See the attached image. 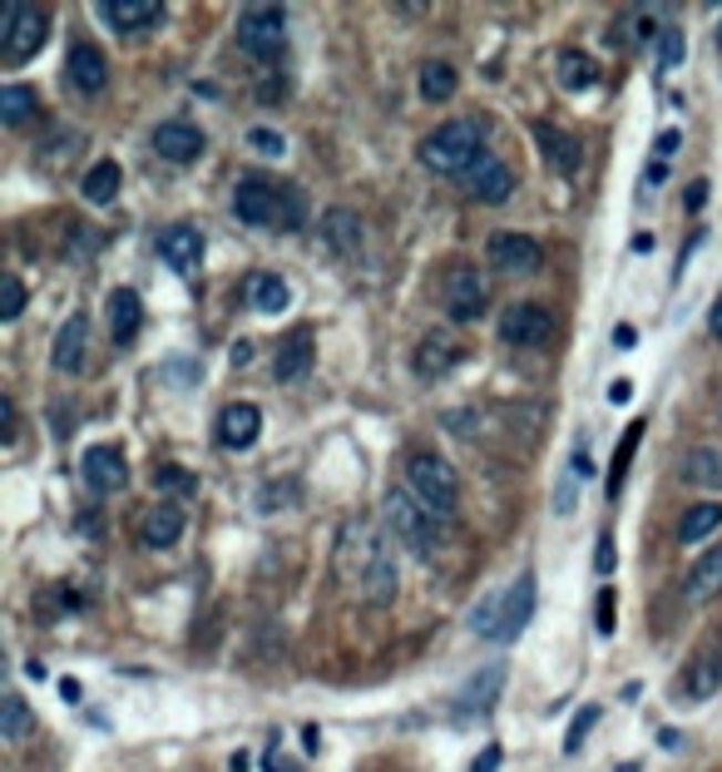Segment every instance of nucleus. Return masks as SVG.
Segmentation results:
<instances>
[{"label":"nucleus","mask_w":722,"mask_h":772,"mask_svg":"<svg viewBox=\"0 0 722 772\" xmlns=\"http://www.w3.org/2000/svg\"><path fill=\"white\" fill-rule=\"evenodd\" d=\"M65 70H70V84L80 94H100L104 84H110V65H104V55L94 45H74L65 55Z\"/></svg>","instance_id":"obj_21"},{"label":"nucleus","mask_w":722,"mask_h":772,"mask_svg":"<svg viewBox=\"0 0 722 772\" xmlns=\"http://www.w3.org/2000/svg\"><path fill=\"white\" fill-rule=\"evenodd\" d=\"M262 772H302V763L288 758L282 748H268V753H262Z\"/></svg>","instance_id":"obj_43"},{"label":"nucleus","mask_w":722,"mask_h":772,"mask_svg":"<svg viewBox=\"0 0 722 772\" xmlns=\"http://www.w3.org/2000/svg\"><path fill=\"white\" fill-rule=\"evenodd\" d=\"M718 683H722V659L713 653V659H693L688 663V679H683V689L693 693V698H708V693H718Z\"/></svg>","instance_id":"obj_36"},{"label":"nucleus","mask_w":722,"mask_h":772,"mask_svg":"<svg viewBox=\"0 0 722 772\" xmlns=\"http://www.w3.org/2000/svg\"><path fill=\"white\" fill-rule=\"evenodd\" d=\"M495 768H501V748L491 743V748H485V753L471 763V772H495Z\"/></svg>","instance_id":"obj_48"},{"label":"nucleus","mask_w":722,"mask_h":772,"mask_svg":"<svg viewBox=\"0 0 722 772\" xmlns=\"http://www.w3.org/2000/svg\"><path fill=\"white\" fill-rule=\"evenodd\" d=\"M84 347H90V322H84V312L65 317V327L55 332V372L74 377L84 367Z\"/></svg>","instance_id":"obj_22"},{"label":"nucleus","mask_w":722,"mask_h":772,"mask_svg":"<svg viewBox=\"0 0 722 772\" xmlns=\"http://www.w3.org/2000/svg\"><path fill=\"white\" fill-rule=\"evenodd\" d=\"M20 312H25V282L16 272H6L0 278V322H16Z\"/></svg>","instance_id":"obj_38"},{"label":"nucleus","mask_w":722,"mask_h":772,"mask_svg":"<svg viewBox=\"0 0 722 772\" xmlns=\"http://www.w3.org/2000/svg\"><path fill=\"white\" fill-rule=\"evenodd\" d=\"M406 491L421 501V511L431 515V521H451L455 505H461V485H455V471L445 465L441 456H431V451H421V456L406 461Z\"/></svg>","instance_id":"obj_5"},{"label":"nucleus","mask_w":722,"mask_h":772,"mask_svg":"<svg viewBox=\"0 0 722 772\" xmlns=\"http://www.w3.org/2000/svg\"><path fill=\"white\" fill-rule=\"evenodd\" d=\"M529 619H535V575H519V579H509L505 589H491V595L471 609V629L491 644L519 639Z\"/></svg>","instance_id":"obj_3"},{"label":"nucleus","mask_w":722,"mask_h":772,"mask_svg":"<svg viewBox=\"0 0 722 772\" xmlns=\"http://www.w3.org/2000/svg\"><path fill=\"white\" fill-rule=\"evenodd\" d=\"M312 337L307 332H297V337H288V342L278 347V362H272V377H278V382H302L307 377V367H312Z\"/></svg>","instance_id":"obj_27"},{"label":"nucleus","mask_w":722,"mask_h":772,"mask_svg":"<svg viewBox=\"0 0 722 772\" xmlns=\"http://www.w3.org/2000/svg\"><path fill=\"white\" fill-rule=\"evenodd\" d=\"M158 258H164L174 272H194L198 258H204V233L188 228V224L164 228V233H158Z\"/></svg>","instance_id":"obj_17"},{"label":"nucleus","mask_w":722,"mask_h":772,"mask_svg":"<svg viewBox=\"0 0 722 772\" xmlns=\"http://www.w3.org/2000/svg\"><path fill=\"white\" fill-rule=\"evenodd\" d=\"M288 45V10L282 6H248L238 16V50L252 60H278Z\"/></svg>","instance_id":"obj_7"},{"label":"nucleus","mask_w":722,"mask_h":772,"mask_svg":"<svg viewBox=\"0 0 722 772\" xmlns=\"http://www.w3.org/2000/svg\"><path fill=\"white\" fill-rule=\"evenodd\" d=\"M535 140H539V150H545V164L555 168V174H579V164H584V150H579V140L575 134H565V130H555V124H545L539 120L535 124Z\"/></svg>","instance_id":"obj_19"},{"label":"nucleus","mask_w":722,"mask_h":772,"mask_svg":"<svg viewBox=\"0 0 722 772\" xmlns=\"http://www.w3.org/2000/svg\"><path fill=\"white\" fill-rule=\"evenodd\" d=\"M322 238L332 253H342V258H357L361 253V218L352 208H327L322 214Z\"/></svg>","instance_id":"obj_24"},{"label":"nucleus","mask_w":722,"mask_h":772,"mask_svg":"<svg viewBox=\"0 0 722 772\" xmlns=\"http://www.w3.org/2000/svg\"><path fill=\"white\" fill-rule=\"evenodd\" d=\"M658 55H663V70H673L678 60H683V30L668 25V30H663V45H658Z\"/></svg>","instance_id":"obj_42"},{"label":"nucleus","mask_w":722,"mask_h":772,"mask_svg":"<svg viewBox=\"0 0 722 772\" xmlns=\"http://www.w3.org/2000/svg\"><path fill=\"white\" fill-rule=\"evenodd\" d=\"M233 214L248 228H282L297 233L307 224V194L297 184H268V178H243L233 188Z\"/></svg>","instance_id":"obj_2"},{"label":"nucleus","mask_w":722,"mask_h":772,"mask_svg":"<svg viewBox=\"0 0 722 772\" xmlns=\"http://www.w3.org/2000/svg\"><path fill=\"white\" fill-rule=\"evenodd\" d=\"M100 20L114 30H124V35H134V30H148L164 20V6L158 0H100Z\"/></svg>","instance_id":"obj_16"},{"label":"nucleus","mask_w":722,"mask_h":772,"mask_svg":"<svg viewBox=\"0 0 722 772\" xmlns=\"http://www.w3.org/2000/svg\"><path fill=\"white\" fill-rule=\"evenodd\" d=\"M154 150H158V158H168V164H194V158L204 154V134L184 120H168L154 130Z\"/></svg>","instance_id":"obj_18"},{"label":"nucleus","mask_w":722,"mask_h":772,"mask_svg":"<svg viewBox=\"0 0 722 772\" xmlns=\"http://www.w3.org/2000/svg\"><path fill=\"white\" fill-rule=\"evenodd\" d=\"M120 184H124V174H120V164H114V158H100V164L90 168V174H84V198H90V204H114V194H120Z\"/></svg>","instance_id":"obj_30"},{"label":"nucleus","mask_w":722,"mask_h":772,"mask_svg":"<svg viewBox=\"0 0 722 772\" xmlns=\"http://www.w3.org/2000/svg\"><path fill=\"white\" fill-rule=\"evenodd\" d=\"M337 569L357 585V595L367 605H391L396 599V545L391 535L371 531V525H347L342 531V545H337Z\"/></svg>","instance_id":"obj_1"},{"label":"nucleus","mask_w":722,"mask_h":772,"mask_svg":"<svg viewBox=\"0 0 722 772\" xmlns=\"http://www.w3.org/2000/svg\"><path fill=\"white\" fill-rule=\"evenodd\" d=\"M501 689H505V663H485V669H475L471 679L461 683L455 708H461V713H491V708L501 703Z\"/></svg>","instance_id":"obj_14"},{"label":"nucleus","mask_w":722,"mask_h":772,"mask_svg":"<svg viewBox=\"0 0 722 772\" xmlns=\"http://www.w3.org/2000/svg\"><path fill=\"white\" fill-rule=\"evenodd\" d=\"M258 436H262V411L252 406V401H233V406L218 416V441L228 451L258 446Z\"/></svg>","instance_id":"obj_15"},{"label":"nucleus","mask_w":722,"mask_h":772,"mask_svg":"<svg viewBox=\"0 0 722 772\" xmlns=\"http://www.w3.org/2000/svg\"><path fill=\"white\" fill-rule=\"evenodd\" d=\"M154 481L164 485V491H198V481H194L188 471H178V465H158Z\"/></svg>","instance_id":"obj_41"},{"label":"nucleus","mask_w":722,"mask_h":772,"mask_svg":"<svg viewBox=\"0 0 722 772\" xmlns=\"http://www.w3.org/2000/svg\"><path fill=\"white\" fill-rule=\"evenodd\" d=\"M481 154H485V130L475 120H451L421 140V164H426L431 174H445V178L451 174L465 178Z\"/></svg>","instance_id":"obj_4"},{"label":"nucleus","mask_w":722,"mask_h":772,"mask_svg":"<svg viewBox=\"0 0 722 772\" xmlns=\"http://www.w3.org/2000/svg\"><path fill=\"white\" fill-rule=\"evenodd\" d=\"M252 362V342H238L233 347V367H248Z\"/></svg>","instance_id":"obj_53"},{"label":"nucleus","mask_w":722,"mask_h":772,"mask_svg":"<svg viewBox=\"0 0 722 772\" xmlns=\"http://www.w3.org/2000/svg\"><path fill=\"white\" fill-rule=\"evenodd\" d=\"M633 342H639V332H633L629 322H619V327H613V347H619V352H633Z\"/></svg>","instance_id":"obj_47"},{"label":"nucleus","mask_w":722,"mask_h":772,"mask_svg":"<svg viewBox=\"0 0 722 772\" xmlns=\"http://www.w3.org/2000/svg\"><path fill=\"white\" fill-rule=\"evenodd\" d=\"M619 772H639V768H619Z\"/></svg>","instance_id":"obj_56"},{"label":"nucleus","mask_w":722,"mask_h":772,"mask_svg":"<svg viewBox=\"0 0 722 772\" xmlns=\"http://www.w3.org/2000/svg\"><path fill=\"white\" fill-rule=\"evenodd\" d=\"M683 481L698 491H722V446H693L683 456Z\"/></svg>","instance_id":"obj_26"},{"label":"nucleus","mask_w":722,"mask_h":772,"mask_svg":"<svg viewBox=\"0 0 722 772\" xmlns=\"http://www.w3.org/2000/svg\"><path fill=\"white\" fill-rule=\"evenodd\" d=\"M599 634H613V589L599 595Z\"/></svg>","instance_id":"obj_46"},{"label":"nucleus","mask_w":722,"mask_h":772,"mask_svg":"<svg viewBox=\"0 0 722 772\" xmlns=\"http://www.w3.org/2000/svg\"><path fill=\"white\" fill-rule=\"evenodd\" d=\"M555 75H559V84H565L569 94H584V90H594L599 70H594V60L584 55V50H565V55H559V65H555Z\"/></svg>","instance_id":"obj_32"},{"label":"nucleus","mask_w":722,"mask_h":772,"mask_svg":"<svg viewBox=\"0 0 722 772\" xmlns=\"http://www.w3.org/2000/svg\"><path fill=\"white\" fill-rule=\"evenodd\" d=\"M629 397H633V382H629V377H619V382L609 387V401H613V406H623Z\"/></svg>","instance_id":"obj_50"},{"label":"nucleus","mask_w":722,"mask_h":772,"mask_svg":"<svg viewBox=\"0 0 722 772\" xmlns=\"http://www.w3.org/2000/svg\"><path fill=\"white\" fill-rule=\"evenodd\" d=\"M722 525V505L718 501H708V505H693V511L678 521V545H698V541H708Z\"/></svg>","instance_id":"obj_31"},{"label":"nucleus","mask_w":722,"mask_h":772,"mask_svg":"<svg viewBox=\"0 0 722 772\" xmlns=\"http://www.w3.org/2000/svg\"><path fill=\"white\" fill-rule=\"evenodd\" d=\"M703 198H708V184H703V178H698V184H688V194H683V204H688V208H693V214H698V208H703Z\"/></svg>","instance_id":"obj_49"},{"label":"nucleus","mask_w":722,"mask_h":772,"mask_svg":"<svg viewBox=\"0 0 722 772\" xmlns=\"http://www.w3.org/2000/svg\"><path fill=\"white\" fill-rule=\"evenodd\" d=\"M0 441L16 446V401L10 397H0Z\"/></svg>","instance_id":"obj_44"},{"label":"nucleus","mask_w":722,"mask_h":772,"mask_svg":"<svg viewBox=\"0 0 722 772\" xmlns=\"http://www.w3.org/2000/svg\"><path fill=\"white\" fill-rule=\"evenodd\" d=\"M594 723H599V708L584 703L579 713H575V723H569V733H565V753H569V758H575L579 748H584V738H589V728H594Z\"/></svg>","instance_id":"obj_39"},{"label":"nucleus","mask_w":722,"mask_h":772,"mask_svg":"<svg viewBox=\"0 0 722 772\" xmlns=\"http://www.w3.org/2000/svg\"><path fill=\"white\" fill-rule=\"evenodd\" d=\"M718 589H722V545H718V549H708V555L698 559L693 569H688V599H693V605L713 599Z\"/></svg>","instance_id":"obj_29"},{"label":"nucleus","mask_w":722,"mask_h":772,"mask_svg":"<svg viewBox=\"0 0 722 772\" xmlns=\"http://www.w3.org/2000/svg\"><path fill=\"white\" fill-rule=\"evenodd\" d=\"M445 312H451V322H475V317L485 312V278H481V268L455 263V268L445 272Z\"/></svg>","instance_id":"obj_9"},{"label":"nucleus","mask_w":722,"mask_h":772,"mask_svg":"<svg viewBox=\"0 0 722 772\" xmlns=\"http://www.w3.org/2000/svg\"><path fill=\"white\" fill-rule=\"evenodd\" d=\"M248 302H252V312H288V302H292V288L278 278V272H258V278L248 282Z\"/></svg>","instance_id":"obj_28"},{"label":"nucleus","mask_w":722,"mask_h":772,"mask_svg":"<svg viewBox=\"0 0 722 772\" xmlns=\"http://www.w3.org/2000/svg\"><path fill=\"white\" fill-rule=\"evenodd\" d=\"M60 693H65L70 703H74V698H80V683H74V679H60Z\"/></svg>","instance_id":"obj_55"},{"label":"nucleus","mask_w":722,"mask_h":772,"mask_svg":"<svg viewBox=\"0 0 722 772\" xmlns=\"http://www.w3.org/2000/svg\"><path fill=\"white\" fill-rule=\"evenodd\" d=\"M549 332H555V317H549V308H539V302H515L501 317V337L509 347H545Z\"/></svg>","instance_id":"obj_10"},{"label":"nucleus","mask_w":722,"mask_h":772,"mask_svg":"<svg viewBox=\"0 0 722 772\" xmlns=\"http://www.w3.org/2000/svg\"><path fill=\"white\" fill-rule=\"evenodd\" d=\"M609 569H613V541L604 535L599 541V575H609Z\"/></svg>","instance_id":"obj_51"},{"label":"nucleus","mask_w":722,"mask_h":772,"mask_svg":"<svg viewBox=\"0 0 722 772\" xmlns=\"http://www.w3.org/2000/svg\"><path fill=\"white\" fill-rule=\"evenodd\" d=\"M708 332L722 342V292H718V302H713V312H708Z\"/></svg>","instance_id":"obj_52"},{"label":"nucleus","mask_w":722,"mask_h":772,"mask_svg":"<svg viewBox=\"0 0 722 772\" xmlns=\"http://www.w3.org/2000/svg\"><path fill=\"white\" fill-rule=\"evenodd\" d=\"M678 144H683V134H678V130H663V134H658V144H653L658 164H663V158H673V154H678Z\"/></svg>","instance_id":"obj_45"},{"label":"nucleus","mask_w":722,"mask_h":772,"mask_svg":"<svg viewBox=\"0 0 722 772\" xmlns=\"http://www.w3.org/2000/svg\"><path fill=\"white\" fill-rule=\"evenodd\" d=\"M639 441H643V421H633V426L623 431L619 451H613V475H609V495H613V501H619V491H623V471H629V461H633V451H639Z\"/></svg>","instance_id":"obj_37"},{"label":"nucleus","mask_w":722,"mask_h":772,"mask_svg":"<svg viewBox=\"0 0 722 772\" xmlns=\"http://www.w3.org/2000/svg\"><path fill=\"white\" fill-rule=\"evenodd\" d=\"M491 268L501 272H539L545 268V248L529 233H501L491 238Z\"/></svg>","instance_id":"obj_12"},{"label":"nucleus","mask_w":722,"mask_h":772,"mask_svg":"<svg viewBox=\"0 0 722 772\" xmlns=\"http://www.w3.org/2000/svg\"><path fill=\"white\" fill-rule=\"evenodd\" d=\"M643 184H649V188L663 184V164H649V178H643Z\"/></svg>","instance_id":"obj_54"},{"label":"nucleus","mask_w":722,"mask_h":772,"mask_svg":"<svg viewBox=\"0 0 722 772\" xmlns=\"http://www.w3.org/2000/svg\"><path fill=\"white\" fill-rule=\"evenodd\" d=\"M248 150H258L268 158H282V154H288V144H282L278 130H248Z\"/></svg>","instance_id":"obj_40"},{"label":"nucleus","mask_w":722,"mask_h":772,"mask_svg":"<svg viewBox=\"0 0 722 772\" xmlns=\"http://www.w3.org/2000/svg\"><path fill=\"white\" fill-rule=\"evenodd\" d=\"M465 188H471V198H481V204H505L509 188H515V174L485 150L481 158L471 164V174H465Z\"/></svg>","instance_id":"obj_13"},{"label":"nucleus","mask_w":722,"mask_h":772,"mask_svg":"<svg viewBox=\"0 0 722 772\" xmlns=\"http://www.w3.org/2000/svg\"><path fill=\"white\" fill-rule=\"evenodd\" d=\"M140 327H144V302H140V292L134 288H114L110 292V332H114V342H134L140 337Z\"/></svg>","instance_id":"obj_23"},{"label":"nucleus","mask_w":722,"mask_h":772,"mask_svg":"<svg viewBox=\"0 0 722 772\" xmlns=\"http://www.w3.org/2000/svg\"><path fill=\"white\" fill-rule=\"evenodd\" d=\"M178 535H184V511H178V505H168V501L148 505L144 521H140V541L148 549H168V545H178Z\"/></svg>","instance_id":"obj_20"},{"label":"nucleus","mask_w":722,"mask_h":772,"mask_svg":"<svg viewBox=\"0 0 722 772\" xmlns=\"http://www.w3.org/2000/svg\"><path fill=\"white\" fill-rule=\"evenodd\" d=\"M35 110H40V100L30 84H0V124L16 130V124H25Z\"/></svg>","instance_id":"obj_33"},{"label":"nucleus","mask_w":722,"mask_h":772,"mask_svg":"<svg viewBox=\"0 0 722 772\" xmlns=\"http://www.w3.org/2000/svg\"><path fill=\"white\" fill-rule=\"evenodd\" d=\"M45 35H50L45 10L25 6V0H10V6L0 10V55L6 60H30L45 45Z\"/></svg>","instance_id":"obj_8"},{"label":"nucleus","mask_w":722,"mask_h":772,"mask_svg":"<svg viewBox=\"0 0 722 772\" xmlns=\"http://www.w3.org/2000/svg\"><path fill=\"white\" fill-rule=\"evenodd\" d=\"M30 733V708L20 693H6L0 698V743H20Z\"/></svg>","instance_id":"obj_35"},{"label":"nucleus","mask_w":722,"mask_h":772,"mask_svg":"<svg viewBox=\"0 0 722 772\" xmlns=\"http://www.w3.org/2000/svg\"><path fill=\"white\" fill-rule=\"evenodd\" d=\"M381 515H386V531L396 545H406L411 555L426 559L431 545H435V521L426 511H421V501L411 491H386V501H381Z\"/></svg>","instance_id":"obj_6"},{"label":"nucleus","mask_w":722,"mask_h":772,"mask_svg":"<svg viewBox=\"0 0 722 772\" xmlns=\"http://www.w3.org/2000/svg\"><path fill=\"white\" fill-rule=\"evenodd\" d=\"M455 70L445 65V60H431V65H421V100H431V104H445V100H455Z\"/></svg>","instance_id":"obj_34"},{"label":"nucleus","mask_w":722,"mask_h":772,"mask_svg":"<svg viewBox=\"0 0 722 772\" xmlns=\"http://www.w3.org/2000/svg\"><path fill=\"white\" fill-rule=\"evenodd\" d=\"M455 357H461V347H455L451 332H426L416 347V372L421 377H445L455 367Z\"/></svg>","instance_id":"obj_25"},{"label":"nucleus","mask_w":722,"mask_h":772,"mask_svg":"<svg viewBox=\"0 0 722 772\" xmlns=\"http://www.w3.org/2000/svg\"><path fill=\"white\" fill-rule=\"evenodd\" d=\"M80 475L94 495H120L124 485H130V465H124L120 446H90L80 461Z\"/></svg>","instance_id":"obj_11"}]
</instances>
